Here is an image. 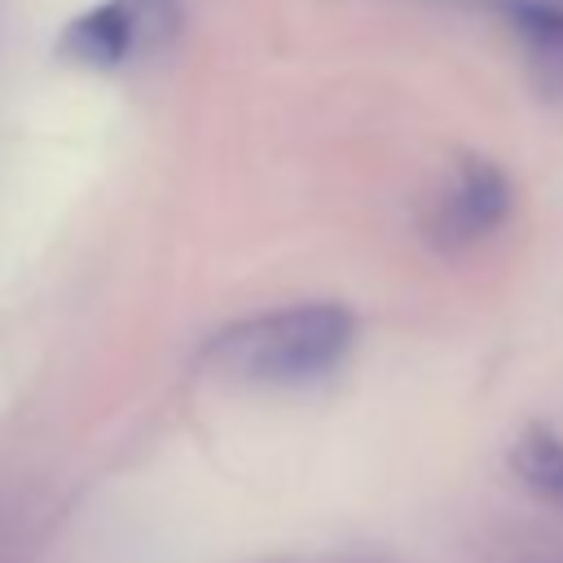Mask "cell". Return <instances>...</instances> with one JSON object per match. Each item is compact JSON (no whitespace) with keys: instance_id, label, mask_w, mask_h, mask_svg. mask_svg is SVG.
<instances>
[{"instance_id":"obj_4","label":"cell","mask_w":563,"mask_h":563,"mask_svg":"<svg viewBox=\"0 0 563 563\" xmlns=\"http://www.w3.org/2000/svg\"><path fill=\"white\" fill-rule=\"evenodd\" d=\"M506 22L523 48L537 92L545 101H563V4L559 0H510Z\"/></svg>"},{"instance_id":"obj_5","label":"cell","mask_w":563,"mask_h":563,"mask_svg":"<svg viewBox=\"0 0 563 563\" xmlns=\"http://www.w3.org/2000/svg\"><path fill=\"white\" fill-rule=\"evenodd\" d=\"M510 471L550 506L563 510V435L545 422H528L510 444Z\"/></svg>"},{"instance_id":"obj_2","label":"cell","mask_w":563,"mask_h":563,"mask_svg":"<svg viewBox=\"0 0 563 563\" xmlns=\"http://www.w3.org/2000/svg\"><path fill=\"white\" fill-rule=\"evenodd\" d=\"M515 211V185L488 158H462L427 211V238L440 251H466L488 242Z\"/></svg>"},{"instance_id":"obj_3","label":"cell","mask_w":563,"mask_h":563,"mask_svg":"<svg viewBox=\"0 0 563 563\" xmlns=\"http://www.w3.org/2000/svg\"><path fill=\"white\" fill-rule=\"evenodd\" d=\"M167 26V0H101L84 9L75 22H66L57 53L92 70H114L145 53L150 40H163Z\"/></svg>"},{"instance_id":"obj_1","label":"cell","mask_w":563,"mask_h":563,"mask_svg":"<svg viewBox=\"0 0 563 563\" xmlns=\"http://www.w3.org/2000/svg\"><path fill=\"white\" fill-rule=\"evenodd\" d=\"M356 343V317L343 303H290L216 330L202 361L233 383L303 387L334 374Z\"/></svg>"}]
</instances>
